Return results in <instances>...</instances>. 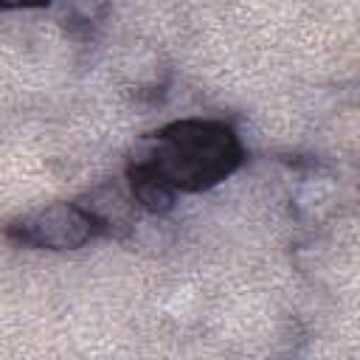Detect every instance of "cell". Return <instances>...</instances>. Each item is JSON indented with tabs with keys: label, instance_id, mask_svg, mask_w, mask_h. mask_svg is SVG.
I'll use <instances>...</instances> for the list:
<instances>
[{
	"label": "cell",
	"instance_id": "1",
	"mask_svg": "<svg viewBox=\"0 0 360 360\" xmlns=\"http://www.w3.org/2000/svg\"><path fill=\"white\" fill-rule=\"evenodd\" d=\"M245 160L231 124L217 118H180L135 141L127 158L132 200L149 214L174 208L177 194H200L228 180Z\"/></svg>",
	"mask_w": 360,
	"mask_h": 360
},
{
	"label": "cell",
	"instance_id": "2",
	"mask_svg": "<svg viewBox=\"0 0 360 360\" xmlns=\"http://www.w3.org/2000/svg\"><path fill=\"white\" fill-rule=\"evenodd\" d=\"M104 233H110V219L82 202H51L6 228L8 239L39 250H76Z\"/></svg>",
	"mask_w": 360,
	"mask_h": 360
}]
</instances>
